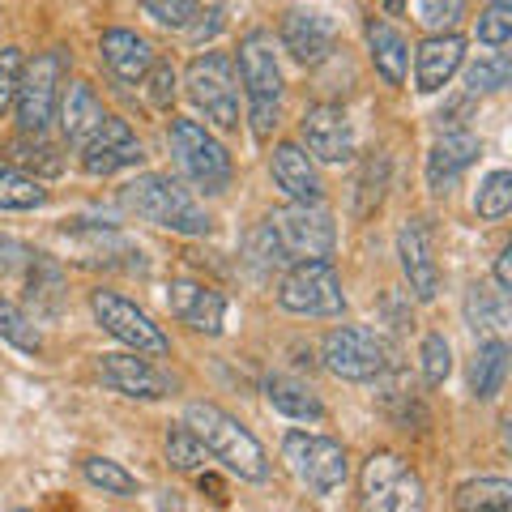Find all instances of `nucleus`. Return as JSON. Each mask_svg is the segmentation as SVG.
<instances>
[{"instance_id":"40","label":"nucleus","mask_w":512,"mask_h":512,"mask_svg":"<svg viewBox=\"0 0 512 512\" xmlns=\"http://www.w3.org/2000/svg\"><path fill=\"white\" fill-rule=\"evenodd\" d=\"M508 73H512V60L500 52V56H491V60L470 64V69H466V86H470V94L504 90V86H508Z\"/></svg>"},{"instance_id":"36","label":"nucleus","mask_w":512,"mask_h":512,"mask_svg":"<svg viewBox=\"0 0 512 512\" xmlns=\"http://www.w3.org/2000/svg\"><path fill=\"white\" fill-rule=\"evenodd\" d=\"M82 474L90 478L103 495H137V478L128 474L120 461H107V457H86L82 461Z\"/></svg>"},{"instance_id":"31","label":"nucleus","mask_w":512,"mask_h":512,"mask_svg":"<svg viewBox=\"0 0 512 512\" xmlns=\"http://www.w3.org/2000/svg\"><path fill=\"white\" fill-rule=\"evenodd\" d=\"M47 205V188L18 167H0V210H39Z\"/></svg>"},{"instance_id":"37","label":"nucleus","mask_w":512,"mask_h":512,"mask_svg":"<svg viewBox=\"0 0 512 512\" xmlns=\"http://www.w3.org/2000/svg\"><path fill=\"white\" fill-rule=\"evenodd\" d=\"M60 269L47 261V256L35 252V261H30V303H43V312H60Z\"/></svg>"},{"instance_id":"13","label":"nucleus","mask_w":512,"mask_h":512,"mask_svg":"<svg viewBox=\"0 0 512 512\" xmlns=\"http://www.w3.org/2000/svg\"><path fill=\"white\" fill-rule=\"evenodd\" d=\"M299 137L320 163H350L355 158V128H350V116L338 103H316L303 111Z\"/></svg>"},{"instance_id":"4","label":"nucleus","mask_w":512,"mask_h":512,"mask_svg":"<svg viewBox=\"0 0 512 512\" xmlns=\"http://www.w3.org/2000/svg\"><path fill=\"white\" fill-rule=\"evenodd\" d=\"M359 512H427L423 478L397 453H372L359 474Z\"/></svg>"},{"instance_id":"51","label":"nucleus","mask_w":512,"mask_h":512,"mask_svg":"<svg viewBox=\"0 0 512 512\" xmlns=\"http://www.w3.org/2000/svg\"><path fill=\"white\" fill-rule=\"evenodd\" d=\"M18 512H26V508H18Z\"/></svg>"},{"instance_id":"33","label":"nucleus","mask_w":512,"mask_h":512,"mask_svg":"<svg viewBox=\"0 0 512 512\" xmlns=\"http://www.w3.org/2000/svg\"><path fill=\"white\" fill-rule=\"evenodd\" d=\"M0 338L26 350V355H39V346H43V333L35 329V320H30L18 303H9L5 295H0Z\"/></svg>"},{"instance_id":"7","label":"nucleus","mask_w":512,"mask_h":512,"mask_svg":"<svg viewBox=\"0 0 512 512\" xmlns=\"http://www.w3.org/2000/svg\"><path fill=\"white\" fill-rule=\"evenodd\" d=\"M64 73H69V56H64V47L39 52V56L22 69V86H18V99H13V107H18L22 133L43 137V128L56 120Z\"/></svg>"},{"instance_id":"28","label":"nucleus","mask_w":512,"mask_h":512,"mask_svg":"<svg viewBox=\"0 0 512 512\" xmlns=\"http://www.w3.org/2000/svg\"><path fill=\"white\" fill-rule=\"evenodd\" d=\"M265 397H269V406H274L278 414H286V419H303V423L325 419L320 397L308 389V384H299L291 376H269L265 380Z\"/></svg>"},{"instance_id":"25","label":"nucleus","mask_w":512,"mask_h":512,"mask_svg":"<svg viewBox=\"0 0 512 512\" xmlns=\"http://www.w3.org/2000/svg\"><path fill=\"white\" fill-rule=\"evenodd\" d=\"M64 239H73L77 256L86 265H120V256H133L141 261V248H133L120 231H103V227H77V231H64Z\"/></svg>"},{"instance_id":"8","label":"nucleus","mask_w":512,"mask_h":512,"mask_svg":"<svg viewBox=\"0 0 512 512\" xmlns=\"http://www.w3.org/2000/svg\"><path fill=\"white\" fill-rule=\"evenodd\" d=\"M282 457H286V466L295 470V478L312 495H333L350 478L346 448L338 440H329V436H312V431H286Z\"/></svg>"},{"instance_id":"21","label":"nucleus","mask_w":512,"mask_h":512,"mask_svg":"<svg viewBox=\"0 0 512 512\" xmlns=\"http://www.w3.org/2000/svg\"><path fill=\"white\" fill-rule=\"evenodd\" d=\"M478 154H483V141H478L474 133H466V128H448L436 146L427 150V184L436 192L453 188L457 175L466 171Z\"/></svg>"},{"instance_id":"24","label":"nucleus","mask_w":512,"mask_h":512,"mask_svg":"<svg viewBox=\"0 0 512 512\" xmlns=\"http://www.w3.org/2000/svg\"><path fill=\"white\" fill-rule=\"evenodd\" d=\"M103 120H107V111L99 103V94H94L86 82H69V90H60V128L77 150L94 137V128Z\"/></svg>"},{"instance_id":"38","label":"nucleus","mask_w":512,"mask_h":512,"mask_svg":"<svg viewBox=\"0 0 512 512\" xmlns=\"http://www.w3.org/2000/svg\"><path fill=\"white\" fill-rule=\"evenodd\" d=\"M141 9L167 30H188L201 18V0H141Z\"/></svg>"},{"instance_id":"19","label":"nucleus","mask_w":512,"mask_h":512,"mask_svg":"<svg viewBox=\"0 0 512 512\" xmlns=\"http://www.w3.org/2000/svg\"><path fill=\"white\" fill-rule=\"evenodd\" d=\"M99 52H103V64L111 69V77H120L124 86L146 82V73H150V64H154V47H150V39H146V35H137V30H124V26L103 30Z\"/></svg>"},{"instance_id":"44","label":"nucleus","mask_w":512,"mask_h":512,"mask_svg":"<svg viewBox=\"0 0 512 512\" xmlns=\"http://www.w3.org/2000/svg\"><path fill=\"white\" fill-rule=\"evenodd\" d=\"M22 69H26L22 47H0V116H5V111L13 107V99H18Z\"/></svg>"},{"instance_id":"9","label":"nucleus","mask_w":512,"mask_h":512,"mask_svg":"<svg viewBox=\"0 0 512 512\" xmlns=\"http://www.w3.org/2000/svg\"><path fill=\"white\" fill-rule=\"evenodd\" d=\"M278 308L295 316H342V278L329 261H295L278 286Z\"/></svg>"},{"instance_id":"45","label":"nucleus","mask_w":512,"mask_h":512,"mask_svg":"<svg viewBox=\"0 0 512 512\" xmlns=\"http://www.w3.org/2000/svg\"><path fill=\"white\" fill-rule=\"evenodd\" d=\"M146 82H150V103L154 107H171L175 103V86H180V77H175L171 60H154L150 73H146Z\"/></svg>"},{"instance_id":"23","label":"nucleus","mask_w":512,"mask_h":512,"mask_svg":"<svg viewBox=\"0 0 512 512\" xmlns=\"http://www.w3.org/2000/svg\"><path fill=\"white\" fill-rule=\"evenodd\" d=\"M363 35H367V47H372V64L384 77V86H402L410 69V43L402 39V30H393L384 18H367Z\"/></svg>"},{"instance_id":"1","label":"nucleus","mask_w":512,"mask_h":512,"mask_svg":"<svg viewBox=\"0 0 512 512\" xmlns=\"http://www.w3.org/2000/svg\"><path fill=\"white\" fill-rule=\"evenodd\" d=\"M184 427L205 444V453H210L214 461H222L231 474L248 478V483H265L269 478V457L261 440L252 436V431L235 419V414H227L222 406L214 402H192L184 410Z\"/></svg>"},{"instance_id":"43","label":"nucleus","mask_w":512,"mask_h":512,"mask_svg":"<svg viewBox=\"0 0 512 512\" xmlns=\"http://www.w3.org/2000/svg\"><path fill=\"white\" fill-rule=\"evenodd\" d=\"M419 359H423V380L427 384H444L448 372H453V350H448L444 333H427Z\"/></svg>"},{"instance_id":"35","label":"nucleus","mask_w":512,"mask_h":512,"mask_svg":"<svg viewBox=\"0 0 512 512\" xmlns=\"http://www.w3.org/2000/svg\"><path fill=\"white\" fill-rule=\"evenodd\" d=\"M508 210H512V175L491 171L483 180V188H478V197H474V214L487 218V222H500Z\"/></svg>"},{"instance_id":"29","label":"nucleus","mask_w":512,"mask_h":512,"mask_svg":"<svg viewBox=\"0 0 512 512\" xmlns=\"http://www.w3.org/2000/svg\"><path fill=\"white\" fill-rule=\"evenodd\" d=\"M389 188V154H372L355 180V218H372Z\"/></svg>"},{"instance_id":"30","label":"nucleus","mask_w":512,"mask_h":512,"mask_svg":"<svg viewBox=\"0 0 512 512\" xmlns=\"http://www.w3.org/2000/svg\"><path fill=\"white\" fill-rule=\"evenodd\" d=\"M461 512H512V483L504 478H474L457 491Z\"/></svg>"},{"instance_id":"26","label":"nucleus","mask_w":512,"mask_h":512,"mask_svg":"<svg viewBox=\"0 0 512 512\" xmlns=\"http://www.w3.org/2000/svg\"><path fill=\"white\" fill-rule=\"evenodd\" d=\"M504 376H508V346L500 338H487L470 359V393L478 402H491V397H500Z\"/></svg>"},{"instance_id":"48","label":"nucleus","mask_w":512,"mask_h":512,"mask_svg":"<svg viewBox=\"0 0 512 512\" xmlns=\"http://www.w3.org/2000/svg\"><path fill=\"white\" fill-rule=\"evenodd\" d=\"M495 286L508 295L512 291V244L500 248V256H495Z\"/></svg>"},{"instance_id":"46","label":"nucleus","mask_w":512,"mask_h":512,"mask_svg":"<svg viewBox=\"0 0 512 512\" xmlns=\"http://www.w3.org/2000/svg\"><path fill=\"white\" fill-rule=\"evenodd\" d=\"M30 261H35V252H30L22 239L0 235V278H5V274H18V269H26Z\"/></svg>"},{"instance_id":"11","label":"nucleus","mask_w":512,"mask_h":512,"mask_svg":"<svg viewBox=\"0 0 512 512\" xmlns=\"http://www.w3.org/2000/svg\"><path fill=\"white\" fill-rule=\"evenodd\" d=\"M320 355H325V367L333 376L355 380V384L380 380L384 367H389V350H384V342L367 325H338V329H329Z\"/></svg>"},{"instance_id":"39","label":"nucleus","mask_w":512,"mask_h":512,"mask_svg":"<svg viewBox=\"0 0 512 512\" xmlns=\"http://www.w3.org/2000/svg\"><path fill=\"white\" fill-rule=\"evenodd\" d=\"M512 39V0H491L478 13V43L487 47H504Z\"/></svg>"},{"instance_id":"32","label":"nucleus","mask_w":512,"mask_h":512,"mask_svg":"<svg viewBox=\"0 0 512 512\" xmlns=\"http://www.w3.org/2000/svg\"><path fill=\"white\" fill-rule=\"evenodd\" d=\"M9 158L18 167L35 171V180H39V175H60L64 171V158H60V150L52 146V141L30 137V133H22L18 141H9Z\"/></svg>"},{"instance_id":"15","label":"nucleus","mask_w":512,"mask_h":512,"mask_svg":"<svg viewBox=\"0 0 512 512\" xmlns=\"http://www.w3.org/2000/svg\"><path fill=\"white\" fill-rule=\"evenodd\" d=\"M167 308L180 325L205 333V338H218L222 320H227V295L214 291V286H205V282L175 278L171 291H167Z\"/></svg>"},{"instance_id":"6","label":"nucleus","mask_w":512,"mask_h":512,"mask_svg":"<svg viewBox=\"0 0 512 512\" xmlns=\"http://www.w3.org/2000/svg\"><path fill=\"white\" fill-rule=\"evenodd\" d=\"M188 99L205 111V120L218 128H239V77H235V60L227 52H205L188 64L184 73Z\"/></svg>"},{"instance_id":"47","label":"nucleus","mask_w":512,"mask_h":512,"mask_svg":"<svg viewBox=\"0 0 512 512\" xmlns=\"http://www.w3.org/2000/svg\"><path fill=\"white\" fill-rule=\"evenodd\" d=\"M205 18H210V22H201V26H188L192 43H205L210 35H218V30H222V5H214L210 13H205Z\"/></svg>"},{"instance_id":"16","label":"nucleus","mask_w":512,"mask_h":512,"mask_svg":"<svg viewBox=\"0 0 512 512\" xmlns=\"http://www.w3.org/2000/svg\"><path fill=\"white\" fill-rule=\"evenodd\" d=\"M461 60H466V39L461 35H427L419 43V52H414V90L419 94H436L453 82V73L461 69Z\"/></svg>"},{"instance_id":"20","label":"nucleus","mask_w":512,"mask_h":512,"mask_svg":"<svg viewBox=\"0 0 512 512\" xmlns=\"http://www.w3.org/2000/svg\"><path fill=\"white\" fill-rule=\"evenodd\" d=\"M278 39L299 64H320L333 52V22L312 9H291L278 26Z\"/></svg>"},{"instance_id":"5","label":"nucleus","mask_w":512,"mask_h":512,"mask_svg":"<svg viewBox=\"0 0 512 512\" xmlns=\"http://www.w3.org/2000/svg\"><path fill=\"white\" fill-rule=\"evenodd\" d=\"M171 154L205 197H218V192L231 188V175H235L231 154L214 133H205L197 120H171Z\"/></svg>"},{"instance_id":"41","label":"nucleus","mask_w":512,"mask_h":512,"mask_svg":"<svg viewBox=\"0 0 512 512\" xmlns=\"http://www.w3.org/2000/svg\"><path fill=\"white\" fill-rule=\"evenodd\" d=\"M244 248H248V261H252L256 269H282L286 261H291V256L282 252V244H278V235H274V227H269V222H261V227L248 235Z\"/></svg>"},{"instance_id":"10","label":"nucleus","mask_w":512,"mask_h":512,"mask_svg":"<svg viewBox=\"0 0 512 512\" xmlns=\"http://www.w3.org/2000/svg\"><path fill=\"white\" fill-rule=\"evenodd\" d=\"M269 227H274L282 252L299 256V261H329L333 248H338V227H333V218L320 201L282 205V210H274V218H269Z\"/></svg>"},{"instance_id":"12","label":"nucleus","mask_w":512,"mask_h":512,"mask_svg":"<svg viewBox=\"0 0 512 512\" xmlns=\"http://www.w3.org/2000/svg\"><path fill=\"white\" fill-rule=\"evenodd\" d=\"M90 312L103 325V333H111L116 342H124L133 355H167L171 338L150 320V312H141L137 303H128L116 291H94L90 295Z\"/></svg>"},{"instance_id":"3","label":"nucleus","mask_w":512,"mask_h":512,"mask_svg":"<svg viewBox=\"0 0 512 512\" xmlns=\"http://www.w3.org/2000/svg\"><path fill=\"white\" fill-rule=\"evenodd\" d=\"M124 205L137 218H146L154 227L175 231V235H210V227H214L210 214L192 201V192L163 171L137 175L133 184H124Z\"/></svg>"},{"instance_id":"17","label":"nucleus","mask_w":512,"mask_h":512,"mask_svg":"<svg viewBox=\"0 0 512 512\" xmlns=\"http://www.w3.org/2000/svg\"><path fill=\"white\" fill-rule=\"evenodd\" d=\"M397 256H402V274L410 282L414 299H436L440 291V269H436V256H431V239L423 218H410L402 231H397Z\"/></svg>"},{"instance_id":"49","label":"nucleus","mask_w":512,"mask_h":512,"mask_svg":"<svg viewBox=\"0 0 512 512\" xmlns=\"http://www.w3.org/2000/svg\"><path fill=\"white\" fill-rule=\"evenodd\" d=\"M201 491H210V495H214V500H227V487H222V483H218V478H214V474H201Z\"/></svg>"},{"instance_id":"2","label":"nucleus","mask_w":512,"mask_h":512,"mask_svg":"<svg viewBox=\"0 0 512 512\" xmlns=\"http://www.w3.org/2000/svg\"><path fill=\"white\" fill-rule=\"evenodd\" d=\"M239 82H244L252 133L269 141L274 128L282 124V90H286L269 30H248V35L239 39Z\"/></svg>"},{"instance_id":"34","label":"nucleus","mask_w":512,"mask_h":512,"mask_svg":"<svg viewBox=\"0 0 512 512\" xmlns=\"http://www.w3.org/2000/svg\"><path fill=\"white\" fill-rule=\"evenodd\" d=\"M167 461H171V466L180 470V474H201L205 461H210V453H205V444L180 423V427L167 431Z\"/></svg>"},{"instance_id":"42","label":"nucleus","mask_w":512,"mask_h":512,"mask_svg":"<svg viewBox=\"0 0 512 512\" xmlns=\"http://www.w3.org/2000/svg\"><path fill=\"white\" fill-rule=\"evenodd\" d=\"M461 18H466V0H419V22L431 35H448Z\"/></svg>"},{"instance_id":"27","label":"nucleus","mask_w":512,"mask_h":512,"mask_svg":"<svg viewBox=\"0 0 512 512\" xmlns=\"http://www.w3.org/2000/svg\"><path fill=\"white\" fill-rule=\"evenodd\" d=\"M466 320L478 338H500L508 329V295L491 291L487 282H474L466 291Z\"/></svg>"},{"instance_id":"50","label":"nucleus","mask_w":512,"mask_h":512,"mask_svg":"<svg viewBox=\"0 0 512 512\" xmlns=\"http://www.w3.org/2000/svg\"><path fill=\"white\" fill-rule=\"evenodd\" d=\"M384 9H389V13H406V0H384Z\"/></svg>"},{"instance_id":"22","label":"nucleus","mask_w":512,"mask_h":512,"mask_svg":"<svg viewBox=\"0 0 512 512\" xmlns=\"http://www.w3.org/2000/svg\"><path fill=\"white\" fill-rule=\"evenodd\" d=\"M269 171H274V184L286 192L291 201H320V171L308 154H303L295 141H282V146H274V163H269Z\"/></svg>"},{"instance_id":"18","label":"nucleus","mask_w":512,"mask_h":512,"mask_svg":"<svg viewBox=\"0 0 512 512\" xmlns=\"http://www.w3.org/2000/svg\"><path fill=\"white\" fill-rule=\"evenodd\" d=\"M99 376H103L107 389H116L124 397H146V402H154V397L171 393V380L141 355H103Z\"/></svg>"},{"instance_id":"14","label":"nucleus","mask_w":512,"mask_h":512,"mask_svg":"<svg viewBox=\"0 0 512 512\" xmlns=\"http://www.w3.org/2000/svg\"><path fill=\"white\" fill-rule=\"evenodd\" d=\"M141 158H146V146H141L137 133L128 128V120H120V116H107L82 146V167L90 175H116L124 167H137Z\"/></svg>"}]
</instances>
